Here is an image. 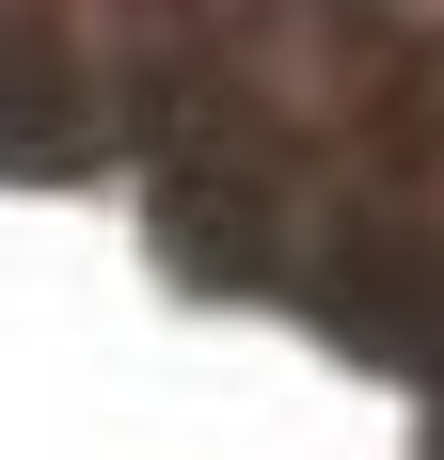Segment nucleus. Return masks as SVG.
<instances>
[{
  "label": "nucleus",
  "mask_w": 444,
  "mask_h": 460,
  "mask_svg": "<svg viewBox=\"0 0 444 460\" xmlns=\"http://www.w3.org/2000/svg\"><path fill=\"white\" fill-rule=\"evenodd\" d=\"M80 143H95V95H80V64H64V32L0 0V175H64Z\"/></svg>",
  "instance_id": "1"
}]
</instances>
